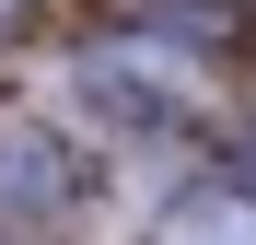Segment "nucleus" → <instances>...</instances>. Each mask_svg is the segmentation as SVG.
<instances>
[{
  "label": "nucleus",
  "instance_id": "nucleus-1",
  "mask_svg": "<svg viewBox=\"0 0 256 245\" xmlns=\"http://www.w3.org/2000/svg\"><path fill=\"white\" fill-rule=\"evenodd\" d=\"M70 94L105 117V129H128V140H175V129H198L210 117V59L186 47V35H105V47H82V70H70Z\"/></svg>",
  "mask_w": 256,
  "mask_h": 245
},
{
  "label": "nucleus",
  "instance_id": "nucleus-2",
  "mask_svg": "<svg viewBox=\"0 0 256 245\" xmlns=\"http://www.w3.org/2000/svg\"><path fill=\"white\" fill-rule=\"evenodd\" d=\"M82 198V152L58 129H0V222H58Z\"/></svg>",
  "mask_w": 256,
  "mask_h": 245
},
{
  "label": "nucleus",
  "instance_id": "nucleus-3",
  "mask_svg": "<svg viewBox=\"0 0 256 245\" xmlns=\"http://www.w3.org/2000/svg\"><path fill=\"white\" fill-rule=\"evenodd\" d=\"M140 245H256V187H244V175H233V187H222V175H210V187H175Z\"/></svg>",
  "mask_w": 256,
  "mask_h": 245
},
{
  "label": "nucleus",
  "instance_id": "nucleus-4",
  "mask_svg": "<svg viewBox=\"0 0 256 245\" xmlns=\"http://www.w3.org/2000/svg\"><path fill=\"white\" fill-rule=\"evenodd\" d=\"M244 187H256V129H244Z\"/></svg>",
  "mask_w": 256,
  "mask_h": 245
}]
</instances>
